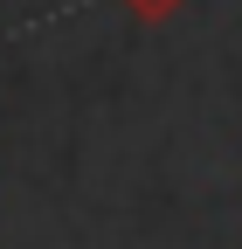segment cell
<instances>
[{
    "label": "cell",
    "instance_id": "obj_1",
    "mask_svg": "<svg viewBox=\"0 0 242 249\" xmlns=\"http://www.w3.org/2000/svg\"><path fill=\"white\" fill-rule=\"evenodd\" d=\"M125 7L138 14V21H166V14H180L187 0H125Z\"/></svg>",
    "mask_w": 242,
    "mask_h": 249
}]
</instances>
